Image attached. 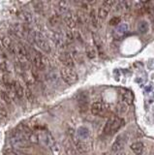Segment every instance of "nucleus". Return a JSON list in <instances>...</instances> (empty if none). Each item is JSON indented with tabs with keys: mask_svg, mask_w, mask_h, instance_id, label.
Here are the masks:
<instances>
[{
	"mask_svg": "<svg viewBox=\"0 0 154 155\" xmlns=\"http://www.w3.org/2000/svg\"><path fill=\"white\" fill-rule=\"evenodd\" d=\"M30 37L32 39L34 45L37 46L40 48L41 51H43L46 53H50L51 51V48L49 41L47 40L46 37L43 35V34L39 31H31L30 33Z\"/></svg>",
	"mask_w": 154,
	"mask_h": 155,
	"instance_id": "obj_4",
	"label": "nucleus"
},
{
	"mask_svg": "<svg viewBox=\"0 0 154 155\" xmlns=\"http://www.w3.org/2000/svg\"><path fill=\"white\" fill-rule=\"evenodd\" d=\"M117 2L116 1H110V0H108V1H104L103 2V5L102 6H104L105 8H107L109 10H110V8L113 7L114 4H116Z\"/></svg>",
	"mask_w": 154,
	"mask_h": 155,
	"instance_id": "obj_35",
	"label": "nucleus"
},
{
	"mask_svg": "<svg viewBox=\"0 0 154 155\" xmlns=\"http://www.w3.org/2000/svg\"><path fill=\"white\" fill-rule=\"evenodd\" d=\"M59 21H60L59 16L57 14H54V15H52V16L51 17V18H50V23L51 24L52 26H56V25H58Z\"/></svg>",
	"mask_w": 154,
	"mask_h": 155,
	"instance_id": "obj_34",
	"label": "nucleus"
},
{
	"mask_svg": "<svg viewBox=\"0 0 154 155\" xmlns=\"http://www.w3.org/2000/svg\"><path fill=\"white\" fill-rule=\"evenodd\" d=\"M36 137H37V143L41 144L49 149H51V147L56 143V140L54 137L52 136L49 131L47 130H38L35 131Z\"/></svg>",
	"mask_w": 154,
	"mask_h": 155,
	"instance_id": "obj_3",
	"label": "nucleus"
},
{
	"mask_svg": "<svg viewBox=\"0 0 154 155\" xmlns=\"http://www.w3.org/2000/svg\"><path fill=\"white\" fill-rule=\"evenodd\" d=\"M114 155H126V153L123 152V151H121V152H119V153H117V154H114Z\"/></svg>",
	"mask_w": 154,
	"mask_h": 155,
	"instance_id": "obj_38",
	"label": "nucleus"
},
{
	"mask_svg": "<svg viewBox=\"0 0 154 155\" xmlns=\"http://www.w3.org/2000/svg\"><path fill=\"white\" fill-rule=\"evenodd\" d=\"M58 9H59V11L63 14H66L67 12H69V2L68 1H59Z\"/></svg>",
	"mask_w": 154,
	"mask_h": 155,
	"instance_id": "obj_30",
	"label": "nucleus"
},
{
	"mask_svg": "<svg viewBox=\"0 0 154 155\" xmlns=\"http://www.w3.org/2000/svg\"><path fill=\"white\" fill-rule=\"evenodd\" d=\"M11 31L14 35L20 39H25L27 38L28 35H30V33H31L29 25L25 23H22V22L14 24L11 27Z\"/></svg>",
	"mask_w": 154,
	"mask_h": 155,
	"instance_id": "obj_7",
	"label": "nucleus"
},
{
	"mask_svg": "<svg viewBox=\"0 0 154 155\" xmlns=\"http://www.w3.org/2000/svg\"><path fill=\"white\" fill-rule=\"evenodd\" d=\"M8 115V111L5 105H4L1 101H0V120H3L7 117Z\"/></svg>",
	"mask_w": 154,
	"mask_h": 155,
	"instance_id": "obj_31",
	"label": "nucleus"
},
{
	"mask_svg": "<svg viewBox=\"0 0 154 155\" xmlns=\"http://www.w3.org/2000/svg\"><path fill=\"white\" fill-rule=\"evenodd\" d=\"M51 40L54 43V45L56 47L59 48H63L66 44V40H65V36L64 34L61 31H57V30H54L51 34Z\"/></svg>",
	"mask_w": 154,
	"mask_h": 155,
	"instance_id": "obj_13",
	"label": "nucleus"
},
{
	"mask_svg": "<svg viewBox=\"0 0 154 155\" xmlns=\"http://www.w3.org/2000/svg\"><path fill=\"white\" fill-rule=\"evenodd\" d=\"M92 37H93L94 45L96 46V48H98L99 52L101 53L103 51V42H102V40H101V38H100V36L98 35V34H96V33L92 34Z\"/></svg>",
	"mask_w": 154,
	"mask_h": 155,
	"instance_id": "obj_25",
	"label": "nucleus"
},
{
	"mask_svg": "<svg viewBox=\"0 0 154 155\" xmlns=\"http://www.w3.org/2000/svg\"><path fill=\"white\" fill-rule=\"evenodd\" d=\"M0 94H1V98L2 100L5 102V104L7 105H11L12 104V98H11V96H9V94L7 93V92L5 91H1L0 92Z\"/></svg>",
	"mask_w": 154,
	"mask_h": 155,
	"instance_id": "obj_32",
	"label": "nucleus"
},
{
	"mask_svg": "<svg viewBox=\"0 0 154 155\" xmlns=\"http://www.w3.org/2000/svg\"><path fill=\"white\" fill-rule=\"evenodd\" d=\"M32 62L34 65V69L40 72L46 71L50 66L49 59L46 57V55L35 50H32Z\"/></svg>",
	"mask_w": 154,
	"mask_h": 155,
	"instance_id": "obj_5",
	"label": "nucleus"
},
{
	"mask_svg": "<svg viewBox=\"0 0 154 155\" xmlns=\"http://www.w3.org/2000/svg\"><path fill=\"white\" fill-rule=\"evenodd\" d=\"M85 53H86V55H87V57L89 58V59H94V58L96 57V55H97L94 47L89 45V44L85 46Z\"/></svg>",
	"mask_w": 154,
	"mask_h": 155,
	"instance_id": "obj_26",
	"label": "nucleus"
},
{
	"mask_svg": "<svg viewBox=\"0 0 154 155\" xmlns=\"http://www.w3.org/2000/svg\"><path fill=\"white\" fill-rule=\"evenodd\" d=\"M120 23V18L119 17H114L110 21V25H118Z\"/></svg>",
	"mask_w": 154,
	"mask_h": 155,
	"instance_id": "obj_36",
	"label": "nucleus"
},
{
	"mask_svg": "<svg viewBox=\"0 0 154 155\" xmlns=\"http://www.w3.org/2000/svg\"><path fill=\"white\" fill-rule=\"evenodd\" d=\"M78 103H79V107L81 111H86L88 110L89 106H88V97L86 96L84 93H81L79 98H78Z\"/></svg>",
	"mask_w": 154,
	"mask_h": 155,
	"instance_id": "obj_18",
	"label": "nucleus"
},
{
	"mask_svg": "<svg viewBox=\"0 0 154 155\" xmlns=\"http://www.w3.org/2000/svg\"><path fill=\"white\" fill-rule=\"evenodd\" d=\"M137 29L141 34H146L149 30V24H148V22L146 21H139V23H138Z\"/></svg>",
	"mask_w": 154,
	"mask_h": 155,
	"instance_id": "obj_21",
	"label": "nucleus"
},
{
	"mask_svg": "<svg viewBox=\"0 0 154 155\" xmlns=\"http://www.w3.org/2000/svg\"><path fill=\"white\" fill-rule=\"evenodd\" d=\"M10 142L13 147L16 148H26V147H29L32 144L30 143L29 139L26 138L25 136L21 132H20L17 128L13 130L11 137H10Z\"/></svg>",
	"mask_w": 154,
	"mask_h": 155,
	"instance_id": "obj_2",
	"label": "nucleus"
},
{
	"mask_svg": "<svg viewBox=\"0 0 154 155\" xmlns=\"http://www.w3.org/2000/svg\"><path fill=\"white\" fill-rule=\"evenodd\" d=\"M60 78L65 84L70 85L76 84L79 81V76L77 74V72L73 68H68V67H63L60 69Z\"/></svg>",
	"mask_w": 154,
	"mask_h": 155,
	"instance_id": "obj_6",
	"label": "nucleus"
},
{
	"mask_svg": "<svg viewBox=\"0 0 154 155\" xmlns=\"http://www.w3.org/2000/svg\"><path fill=\"white\" fill-rule=\"evenodd\" d=\"M0 56H1V57L5 56V54H4V50H3V47L1 45V43H0Z\"/></svg>",
	"mask_w": 154,
	"mask_h": 155,
	"instance_id": "obj_37",
	"label": "nucleus"
},
{
	"mask_svg": "<svg viewBox=\"0 0 154 155\" xmlns=\"http://www.w3.org/2000/svg\"><path fill=\"white\" fill-rule=\"evenodd\" d=\"M3 155H30V154L21 152V151H20V150H17V149H8L4 152Z\"/></svg>",
	"mask_w": 154,
	"mask_h": 155,
	"instance_id": "obj_33",
	"label": "nucleus"
},
{
	"mask_svg": "<svg viewBox=\"0 0 154 155\" xmlns=\"http://www.w3.org/2000/svg\"><path fill=\"white\" fill-rule=\"evenodd\" d=\"M126 142H127V139L124 137V135L118 136V137L115 139V140L112 144V148H110V150H112V153L117 154L119 152L123 151L125 144H126Z\"/></svg>",
	"mask_w": 154,
	"mask_h": 155,
	"instance_id": "obj_11",
	"label": "nucleus"
},
{
	"mask_svg": "<svg viewBox=\"0 0 154 155\" xmlns=\"http://www.w3.org/2000/svg\"><path fill=\"white\" fill-rule=\"evenodd\" d=\"M58 58L60 62L64 65V67H68V68H73L75 66V61L72 57L70 52L67 51H61L58 55Z\"/></svg>",
	"mask_w": 154,
	"mask_h": 155,
	"instance_id": "obj_14",
	"label": "nucleus"
},
{
	"mask_svg": "<svg viewBox=\"0 0 154 155\" xmlns=\"http://www.w3.org/2000/svg\"><path fill=\"white\" fill-rule=\"evenodd\" d=\"M75 136L79 140H86V142H89V139H90V131L87 127L85 126H80L76 131V134Z\"/></svg>",
	"mask_w": 154,
	"mask_h": 155,
	"instance_id": "obj_16",
	"label": "nucleus"
},
{
	"mask_svg": "<svg viewBox=\"0 0 154 155\" xmlns=\"http://www.w3.org/2000/svg\"><path fill=\"white\" fill-rule=\"evenodd\" d=\"M12 89L15 96H17L18 98H22L23 95H25V88L22 87V85L17 81H14L13 84H12Z\"/></svg>",
	"mask_w": 154,
	"mask_h": 155,
	"instance_id": "obj_17",
	"label": "nucleus"
},
{
	"mask_svg": "<svg viewBox=\"0 0 154 155\" xmlns=\"http://www.w3.org/2000/svg\"><path fill=\"white\" fill-rule=\"evenodd\" d=\"M129 32V24L127 22H120L118 25L115 26L113 31V36L115 40H121L124 36Z\"/></svg>",
	"mask_w": 154,
	"mask_h": 155,
	"instance_id": "obj_8",
	"label": "nucleus"
},
{
	"mask_svg": "<svg viewBox=\"0 0 154 155\" xmlns=\"http://www.w3.org/2000/svg\"><path fill=\"white\" fill-rule=\"evenodd\" d=\"M108 106L104 104L103 102H94L90 107L91 114L96 116H103L108 113Z\"/></svg>",
	"mask_w": 154,
	"mask_h": 155,
	"instance_id": "obj_9",
	"label": "nucleus"
},
{
	"mask_svg": "<svg viewBox=\"0 0 154 155\" xmlns=\"http://www.w3.org/2000/svg\"><path fill=\"white\" fill-rule=\"evenodd\" d=\"M51 151L54 153V155H64V149H63V147H62L61 145H59L57 143L51 147Z\"/></svg>",
	"mask_w": 154,
	"mask_h": 155,
	"instance_id": "obj_28",
	"label": "nucleus"
},
{
	"mask_svg": "<svg viewBox=\"0 0 154 155\" xmlns=\"http://www.w3.org/2000/svg\"><path fill=\"white\" fill-rule=\"evenodd\" d=\"M72 139H73V143H74V145L76 147V149L78 150L79 152H80V153H87L89 150L91 149V144H90L89 142L79 140L75 136V134L72 136Z\"/></svg>",
	"mask_w": 154,
	"mask_h": 155,
	"instance_id": "obj_10",
	"label": "nucleus"
},
{
	"mask_svg": "<svg viewBox=\"0 0 154 155\" xmlns=\"http://www.w3.org/2000/svg\"><path fill=\"white\" fill-rule=\"evenodd\" d=\"M124 119L118 115H112L104 126V134L113 136L124 125Z\"/></svg>",
	"mask_w": 154,
	"mask_h": 155,
	"instance_id": "obj_1",
	"label": "nucleus"
},
{
	"mask_svg": "<svg viewBox=\"0 0 154 155\" xmlns=\"http://www.w3.org/2000/svg\"><path fill=\"white\" fill-rule=\"evenodd\" d=\"M18 18H21L22 23H25V24H30L33 21L32 15L27 11H21L20 15H18Z\"/></svg>",
	"mask_w": 154,
	"mask_h": 155,
	"instance_id": "obj_19",
	"label": "nucleus"
},
{
	"mask_svg": "<svg viewBox=\"0 0 154 155\" xmlns=\"http://www.w3.org/2000/svg\"><path fill=\"white\" fill-rule=\"evenodd\" d=\"M76 17H77V21H78V23L80 24H85L87 22V16H86V14L84 11H78L76 13Z\"/></svg>",
	"mask_w": 154,
	"mask_h": 155,
	"instance_id": "obj_23",
	"label": "nucleus"
},
{
	"mask_svg": "<svg viewBox=\"0 0 154 155\" xmlns=\"http://www.w3.org/2000/svg\"><path fill=\"white\" fill-rule=\"evenodd\" d=\"M0 43H1L3 48H5L6 51H8L12 54H15V42L10 37L6 35L1 36V42Z\"/></svg>",
	"mask_w": 154,
	"mask_h": 155,
	"instance_id": "obj_15",
	"label": "nucleus"
},
{
	"mask_svg": "<svg viewBox=\"0 0 154 155\" xmlns=\"http://www.w3.org/2000/svg\"><path fill=\"white\" fill-rule=\"evenodd\" d=\"M122 102L127 106L132 105L133 103V94L131 91H125L122 93Z\"/></svg>",
	"mask_w": 154,
	"mask_h": 155,
	"instance_id": "obj_24",
	"label": "nucleus"
},
{
	"mask_svg": "<svg viewBox=\"0 0 154 155\" xmlns=\"http://www.w3.org/2000/svg\"><path fill=\"white\" fill-rule=\"evenodd\" d=\"M130 148H131V150L135 154L141 155L143 151V143L142 142H135L131 144Z\"/></svg>",
	"mask_w": 154,
	"mask_h": 155,
	"instance_id": "obj_20",
	"label": "nucleus"
},
{
	"mask_svg": "<svg viewBox=\"0 0 154 155\" xmlns=\"http://www.w3.org/2000/svg\"><path fill=\"white\" fill-rule=\"evenodd\" d=\"M63 21L65 22V24L68 26L70 29H76L77 26H78V21H77V17H76V14L73 12H67L66 14H64V17H63Z\"/></svg>",
	"mask_w": 154,
	"mask_h": 155,
	"instance_id": "obj_12",
	"label": "nucleus"
},
{
	"mask_svg": "<svg viewBox=\"0 0 154 155\" xmlns=\"http://www.w3.org/2000/svg\"><path fill=\"white\" fill-rule=\"evenodd\" d=\"M89 19H90V22L91 24L94 26V27H98V18H97V14H96L95 10H91L90 13H89Z\"/></svg>",
	"mask_w": 154,
	"mask_h": 155,
	"instance_id": "obj_27",
	"label": "nucleus"
},
{
	"mask_svg": "<svg viewBox=\"0 0 154 155\" xmlns=\"http://www.w3.org/2000/svg\"><path fill=\"white\" fill-rule=\"evenodd\" d=\"M109 12H110L109 9L105 8L104 6H101L98 9V12H97V18L99 21H105V19L108 18Z\"/></svg>",
	"mask_w": 154,
	"mask_h": 155,
	"instance_id": "obj_22",
	"label": "nucleus"
},
{
	"mask_svg": "<svg viewBox=\"0 0 154 155\" xmlns=\"http://www.w3.org/2000/svg\"><path fill=\"white\" fill-rule=\"evenodd\" d=\"M117 113L119 115H123L124 114H126L127 113V110H128V106L123 103V102H120V103H118L117 105Z\"/></svg>",
	"mask_w": 154,
	"mask_h": 155,
	"instance_id": "obj_29",
	"label": "nucleus"
}]
</instances>
